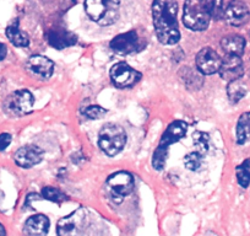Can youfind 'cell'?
Masks as SVG:
<instances>
[{"instance_id": "obj_1", "label": "cell", "mask_w": 250, "mask_h": 236, "mask_svg": "<svg viewBox=\"0 0 250 236\" xmlns=\"http://www.w3.org/2000/svg\"><path fill=\"white\" fill-rule=\"evenodd\" d=\"M177 13V0H155L153 1V26H155L158 41L162 45L173 46L180 40Z\"/></svg>"}, {"instance_id": "obj_2", "label": "cell", "mask_w": 250, "mask_h": 236, "mask_svg": "<svg viewBox=\"0 0 250 236\" xmlns=\"http://www.w3.org/2000/svg\"><path fill=\"white\" fill-rule=\"evenodd\" d=\"M188 131V124L184 121H174L167 127L165 134L161 138L158 148L153 153L152 158V166L156 170H162L166 165L167 160L168 149L172 144L177 143L180 139L184 138Z\"/></svg>"}, {"instance_id": "obj_3", "label": "cell", "mask_w": 250, "mask_h": 236, "mask_svg": "<svg viewBox=\"0 0 250 236\" xmlns=\"http://www.w3.org/2000/svg\"><path fill=\"white\" fill-rule=\"evenodd\" d=\"M120 0H86L88 18L101 26H109L119 18Z\"/></svg>"}, {"instance_id": "obj_4", "label": "cell", "mask_w": 250, "mask_h": 236, "mask_svg": "<svg viewBox=\"0 0 250 236\" xmlns=\"http://www.w3.org/2000/svg\"><path fill=\"white\" fill-rule=\"evenodd\" d=\"M211 15L205 0H187L183 10V23L193 31H204L208 27Z\"/></svg>"}, {"instance_id": "obj_5", "label": "cell", "mask_w": 250, "mask_h": 236, "mask_svg": "<svg viewBox=\"0 0 250 236\" xmlns=\"http://www.w3.org/2000/svg\"><path fill=\"white\" fill-rule=\"evenodd\" d=\"M126 144V133L115 123H107L102 127L98 138V145L108 156H115Z\"/></svg>"}, {"instance_id": "obj_6", "label": "cell", "mask_w": 250, "mask_h": 236, "mask_svg": "<svg viewBox=\"0 0 250 236\" xmlns=\"http://www.w3.org/2000/svg\"><path fill=\"white\" fill-rule=\"evenodd\" d=\"M88 225V214L83 208L74 211L69 215L64 216L59 220L57 226V233L59 235H79L83 233Z\"/></svg>"}, {"instance_id": "obj_7", "label": "cell", "mask_w": 250, "mask_h": 236, "mask_svg": "<svg viewBox=\"0 0 250 236\" xmlns=\"http://www.w3.org/2000/svg\"><path fill=\"white\" fill-rule=\"evenodd\" d=\"M107 186L115 203H120L125 197L133 192L134 179L126 171H119L108 177Z\"/></svg>"}, {"instance_id": "obj_8", "label": "cell", "mask_w": 250, "mask_h": 236, "mask_svg": "<svg viewBox=\"0 0 250 236\" xmlns=\"http://www.w3.org/2000/svg\"><path fill=\"white\" fill-rule=\"evenodd\" d=\"M33 96L28 90H18L8 96L4 102V110L10 116H22L31 112L33 107Z\"/></svg>"}, {"instance_id": "obj_9", "label": "cell", "mask_w": 250, "mask_h": 236, "mask_svg": "<svg viewBox=\"0 0 250 236\" xmlns=\"http://www.w3.org/2000/svg\"><path fill=\"white\" fill-rule=\"evenodd\" d=\"M110 79L113 84L120 89L131 88L141 79V74L131 68L129 64L120 62L110 69Z\"/></svg>"}, {"instance_id": "obj_10", "label": "cell", "mask_w": 250, "mask_h": 236, "mask_svg": "<svg viewBox=\"0 0 250 236\" xmlns=\"http://www.w3.org/2000/svg\"><path fill=\"white\" fill-rule=\"evenodd\" d=\"M110 48L118 54H131L141 48V41L138 32L135 30H131L129 32L120 33L117 37H114L110 42Z\"/></svg>"}, {"instance_id": "obj_11", "label": "cell", "mask_w": 250, "mask_h": 236, "mask_svg": "<svg viewBox=\"0 0 250 236\" xmlns=\"http://www.w3.org/2000/svg\"><path fill=\"white\" fill-rule=\"evenodd\" d=\"M221 59L217 52L210 47H205L196 54V67H198L199 71L205 75H212V74L218 73L220 71Z\"/></svg>"}, {"instance_id": "obj_12", "label": "cell", "mask_w": 250, "mask_h": 236, "mask_svg": "<svg viewBox=\"0 0 250 236\" xmlns=\"http://www.w3.org/2000/svg\"><path fill=\"white\" fill-rule=\"evenodd\" d=\"M225 18L229 25L239 27L245 25L250 19V10L243 1L232 0L225 10Z\"/></svg>"}, {"instance_id": "obj_13", "label": "cell", "mask_w": 250, "mask_h": 236, "mask_svg": "<svg viewBox=\"0 0 250 236\" xmlns=\"http://www.w3.org/2000/svg\"><path fill=\"white\" fill-rule=\"evenodd\" d=\"M218 73H220L221 78L227 80L228 83L242 78L243 74H244V66H243V62L239 55H226V58L221 63Z\"/></svg>"}, {"instance_id": "obj_14", "label": "cell", "mask_w": 250, "mask_h": 236, "mask_svg": "<svg viewBox=\"0 0 250 236\" xmlns=\"http://www.w3.org/2000/svg\"><path fill=\"white\" fill-rule=\"evenodd\" d=\"M45 38H47V42L57 49L71 47L78 42V36L75 33L62 27L50 28L45 35Z\"/></svg>"}, {"instance_id": "obj_15", "label": "cell", "mask_w": 250, "mask_h": 236, "mask_svg": "<svg viewBox=\"0 0 250 236\" xmlns=\"http://www.w3.org/2000/svg\"><path fill=\"white\" fill-rule=\"evenodd\" d=\"M43 159V150L36 145H25L15 153V163L20 167L30 168L40 164Z\"/></svg>"}, {"instance_id": "obj_16", "label": "cell", "mask_w": 250, "mask_h": 236, "mask_svg": "<svg viewBox=\"0 0 250 236\" xmlns=\"http://www.w3.org/2000/svg\"><path fill=\"white\" fill-rule=\"evenodd\" d=\"M27 68L41 78L49 79L54 71V63L44 55H32L27 62Z\"/></svg>"}, {"instance_id": "obj_17", "label": "cell", "mask_w": 250, "mask_h": 236, "mask_svg": "<svg viewBox=\"0 0 250 236\" xmlns=\"http://www.w3.org/2000/svg\"><path fill=\"white\" fill-rule=\"evenodd\" d=\"M49 230V219L43 214H36L25 223V234L28 235H45Z\"/></svg>"}, {"instance_id": "obj_18", "label": "cell", "mask_w": 250, "mask_h": 236, "mask_svg": "<svg viewBox=\"0 0 250 236\" xmlns=\"http://www.w3.org/2000/svg\"><path fill=\"white\" fill-rule=\"evenodd\" d=\"M221 47L225 50L226 54L232 55H242L244 53L245 40L244 37L239 35H229L226 36L221 41Z\"/></svg>"}, {"instance_id": "obj_19", "label": "cell", "mask_w": 250, "mask_h": 236, "mask_svg": "<svg viewBox=\"0 0 250 236\" xmlns=\"http://www.w3.org/2000/svg\"><path fill=\"white\" fill-rule=\"evenodd\" d=\"M6 37L9 38V41H10L15 47L23 48L28 47V45H30L28 36L26 35L23 31H21L18 25H11L6 28Z\"/></svg>"}, {"instance_id": "obj_20", "label": "cell", "mask_w": 250, "mask_h": 236, "mask_svg": "<svg viewBox=\"0 0 250 236\" xmlns=\"http://www.w3.org/2000/svg\"><path fill=\"white\" fill-rule=\"evenodd\" d=\"M250 139V112L243 113L238 119L237 142L238 144H245Z\"/></svg>"}, {"instance_id": "obj_21", "label": "cell", "mask_w": 250, "mask_h": 236, "mask_svg": "<svg viewBox=\"0 0 250 236\" xmlns=\"http://www.w3.org/2000/svg\"><path fill=\"white\" fill-rule=\"evenodd\" d=\"M227 94L232 102H238V101H240L245 96L247 89H245L244 84L239 79H237V80L229 81L227 86Z\"/></svg>"}, {"instance_id": "obj_22", "label": "cell", "mask_w": 250, "mask_h": 236, "mask_svg": "<svg viewBox=\"0 0 250 236\" xmlns=\"http://www.w3.org/2000/svg\"><path fill=\"white\" fill-rule=\"evenodd\" d=\"M235 173H237L238 184L243 189H247L250 184V159H247V160L243 161L237 167Z\"/></svg>"}, {"instance_id": "obj_23", "label": "cell", "mask_w": 250, "mask_h": 236, "mask_svg": "<svg viewBox=\"0 0 250 236\" xmlns=\"http://www.w3.org/2000/svg\"><path fill=\"white\" fill-rule=\"evenodd\" d=\"M42 197L44 199H48L50 202H54V203H62V202L66 201V196L62 193L59 189H54V187H44L42 189Z\"/></svg>"}, {"instance_id": "obj_24", "label": "cell", "mask_w": 250, "mask_h": 236, "mask_svg": "<svg viewBox=\"0 0 250 236\" xmlns=\"http://www.w3.org/2000/svg\"><path fill=\"white\" fill-rule=\"evenodd\" d=\"M206 8L210 13L211 18L220 19L223 16V0H205Z\"/></svg>"}, {"instance_id": "obj_25", "label": "cell", "mask_w": 250, "mask_h": 236, "mask_svg": "<svg viewBox=\"0 0 250 236\" xmlns=\"http://www.w3.org/2000/svg\"><path fill=\"white\" fill-rule=\"evenodd\" d=\"M193 142L195 145L196 151L204 154L208 151V136L203 132H195L193 134Z\"/></svg>"}, {"instance_id": "obj_26", "label": "cell", "mask_w": 250, "mask_h": 236, "mask_svg": "<svg viewBox=\"0 0 250 236\" xmlns=\"http://www.w3.org/2000/svg\"><path fill=\"white\" fill-rule=\"evenodd\" d=\"M184 164L189 170H198L203 164V154L199 153V151L188 154L184 159Z\"/></svg>"}, {"instance_id": "obj_27", "label": "cell", "mask_w": 250, "mask_h": 236, "mask_svg": "<svg viewBox=\"0 0 250 236\" xmlns=\"http://www.w3.org/2000/svg\"><path fill=\"white\" fill-rule=\"evenodd\" d=\"M83 115L87 116L90 119H101V118L105 115V110L97 105L88 106V107L83 111Z\"/></svg>"}, {"instance_id": "obj_28", "label": "cell", "mask_w": 250, "mask_h": 236, "mask_svg": "<svg viewBox=\"0 0 250 236\" xmlns=\"http://www.w3.org/2000/svg\"><path fill=\"white\" fill-rule=\"evenodd\" d=\"M11 143V136L8 133L0 134V151L5 150Z\"/></svg>"}, {"instance_id": "obj_29", "label": "cell", "mask_w": 250, "mask_h": 236, "mask_svg": "<svg viewBox=\"0 0 250 236\" xmlns=\"http://www.w3.org/2000/svg\"><path fill=\"white\" fill-rule=\"evenodd\" d=\"M6 53H8V49H6V46L4 43L0 42V61H3L4 58L6 57Z\"/></svg>"}, {"instance_id": "obj_30", "label": "cell", "mask_w": 250, "mask_h": 236, "mask_svg": "<svg viewBox=\"0 0 250 236\" xmlns=\"http://www.w3.org/2000/svg\"><path fill=\"white\" fill-rule=\"evenodd\" d=\"M6 234V231H5V229H4V226L1 225V224H0V236H3V235H5Z\"/></svg>"}]
</instances>
